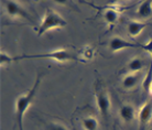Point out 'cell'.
<instances>
[{"instance_id":"1","label":"cell","mask_w":152,"mask_h":130,"mask_svg":"<svg viewBox=\"0 0 152 130\" xmlns=\"http://www.w3.org/2000/svg\"><path fill=\"white\" fill-rule=\"evenodd\" d=\"M42 76H43L42 74L38 75L37 80H35L34 85L32 86V88H31L27 94L20 95L19 97H18L17 102H15V127H17L18 130H24L23 129V116H24L26 111L28 110V108L30 107V105L32 104L33 99H34L37 91H38V87L40 86V84H41Z\"/></svg>"},{"instance_id":"2","label":"cell","mask_w":152,"mask_h":130,"mask_svg":"<svg viewBox=\"0 0 152 130\" xmlns=\"http://www.w3.org/2000/svg\"><path fill=\"white\" fill-rule=\"evenodd\" d=\"M22 58H50V60H54L57 62L80 61L77 55L69 49H58V50H54L52 52H46V53L41 54H31V55L26 54L22 56L15 58V60H22Z\"/></svg>"},{"instance_id":"3","label":"cell","mask_w":152,"mask_h":130,"mask_svg":"<svg viewBox=\"0 0 152 130\" xmlns=\"http://www.w3.org/2000/svg\"><path fill=\"white\" fill-rule=\"evenodd\" d=\"M66 24H67L66 20L58 12H56L53 9H48L38 29V35L41 37L54 28H64L66 27Z\"/></svg>"},{"instance_id":"4","label":"cell","mask_w":152,"mask_h":130,"mask_svg":"<svg viewBox=\"0 0 152 130\" xmlns=\"http://www.w3.org/2000/svg\"><path fill=\"white\" fill-rule=\"evenodd\" d=\"M2 4H4V9H6V13H7L10 18H21V19H26L31 21V18L29 13H28L24 8L20 4H18L17 1H11V0H6L2 1Z\"/></svg>"},{"instance_id":"5","label":"cell","mask_w":152,"mask_h":130,"mask_svg":"<svg viewBox=\"0 0 152 130\" xmlns=\"http://www.w3.org/2000/svg\"><path fill=\"white\" fill-rule=\"evenodd\" d=\"M143 45L145 44L130 42L125 39L119 38V37L111 38L110 42H109V49L111 52H117V51L124 50V49H142L143 50Z\"/></svg>"},{"instance_id":"6","label":"cell","mask_w":152,"mask_h":130,"mask_svg":"<svg viewBox=\"0 0 152 130\" xmlns=\"http://www.w3.org/2000/svg\"><path fill=\"white\" fill-rule=\"evenodd\" d=\"M96 103L100 114L104 116V118H108V112L110 108V99L106 92H104L102 88H96Z\"/></svg>"},{"instance_id":"7","label":"cell","mask_w":152,"mask_h":130,"mask_svg":"<svg viewBox=\"0 0 152 130\" xmlns=\"http://www.w3.org/2000/svg\"><path fill=\"white\" fill-rule=\"evenodd\" d=\"M152 118V100L142 106L139 111V130H145Z\"/></svg>"},{"instance_id":"8","label":"cell","mask_w":152,"mask_h":130,"mask_svg":"<svg viewBox=\"0 0 152 130\" xmlns=\"http://www.w3.org/2000/svg\"><path fill=\"white\" fill-rule=\"evenodd\" d=\"M145 27H148V23L141 22V21H137V20L129 21V22H128V24H127L128 33H129L132 38H136V37H138V35L142 32V30H143Z\"/></svg>"},{"instance_id":"9","label":"cell","mask_w":152,"mask_h":130,"mask_svg":"<svg viewBox=\"0 0 152 130\" xmlns=\"http://www.w3.org/2000/svg\"><path fill=\"white\" fill-rule=\"evenodd\" d=\"M142 78V75H141L140 72L138 73H131V74H128L124 77L122 80V86L126 89H131L133 88L136 85L140 82V80Z\"/></svg>"},{"instance_id":"10","label":"cell","mask_w":152,"mask_h":130,"mask_svg":"<svg viewBox=\"0 0 152 130\" xmlns=\"http://www.w3.org/2000/svg\"><path fill=\"white\" fill-rule=\"evenodd\" d=\"M138 18L140 19H148L152 15V0L142 1L138 8Z\"/></svg>"},{"instance_id":"11","label":"cell","mask_w":152,"mask_h":130,"mask_svg":"<svg viewBox=\"0 0 152 130\" xmlns=\"http://www.w3.org/2000/svg\"><path fill=\"white\" fill-rule=\"evenodd\" d=\"M119 114H120V117H121L122 120H125L126 123H130L134 118L136 111H134V108L131 105H122L120 107Z\"/></svg>"},{"instance_id":"12","label":"cell","mask_w":152,"mask_h":130,"mask_svg":"<svg viewBox=\"0 0 152 130\" xmlns=\"http://www.w3.org/2000/svg\"><path fill=\"white\" fill-rule=\"evenodd\" d=\"M103 15H104V19H105V21L107 23L114 24L115 22H117L118 18H119V11L113 7H107L106 10L104 11Z\"/></svg>"},{"instance_id":"13","label":"cell","mask_w":152,"mask_h":130,"mask_svg":"<svg viewBox=\"0 0 152 130\" xmlns=\"http://www.w3.org/2000/svg\"><path fill=\"white\" fill-rule=\"evenodd\" d=\"M143 66H145V62L139 58H132V60L128 63V69H129L131 73L140 72L141 69H143Z\"/></svg>"},{"instance_id":"14","label":"cell","mask_w":152,"mask_h":130,"mask_svg":"<svg viewBox=\"0 0 152 130\" xmlns=\"http://www.w3.org/2000/svg\"><path fill=\"white\" fill-rule=\"evenodd\" d=\"M83 127L85 130H97L98 121L94 117H87L83 120Z\"/></svg>"},{"instance_id":"15","label":"cell","mask_w":152,"mask_h":130,"mask_svg":"<svg viewBox=\"0 0 152 130\" xmlns=\"http://www.w3.org/2000/svg\"><path fill=\"white\" fill-rule=\"evenodd\" d=\"M152 84V54H151V62H150V66H149V71L145 75V78L143 80V89L145 92H148L150 86Z\"/></svg>"},{"instance_id":"16","label":"cell","mask_w":152,"mask_h":130,"mask_svg":"<svg viewBox=\"0 0 152 130\" xmlns=\"http://www.w3.org/2000/svg\"><path fill=\"white\" fill-rule=\"evenodd\" d=\"M13 61H15V58H12L8 53L1 51V53H0V64H1V66H4V65L6 66V65L12 63Z\"/></svg>"},{"instance_id":"17","label":"cell","mask_w":152,"mask_h":130,"mask_svg":"<svg viewBox=\"0 0 152 130\" xmlns=\"http://www.w3.org/2000/svg\"><path fill=\"white\" fill-rule=\"evenodd\" d=\"M94 56V49L91 47V46H86L82 50V58L83 61H88V60H91Z\"/></svg>"},{"instance_id":"18","label":"cell","mask_w":152,"mask_h":130,"mask_svg":"<svg viewBox=\"0 0 152 130\" xmlns=\"http://www.w3.org/2000/svg\"><path fill=\"white\" fill-rule=\"evenodd\" d=\"M46 130H67L63 125L56 123H51L46 126Z\"/></svg>"},{"instance_id":"19","label":"cell","mask_w":152,"mask_h":130,"mask_svg":"<svg viewBox=\"0 0 152 130\" xmlns=\"http://www.w3.org/2000/svg\"><path fill=\"white\" fill-rule=\"evenodd\" d=\"M143 50L148 51V52H150V53L152 54V40H150L147 44H145V45H143Z\"/></svg>"},{"instance_id":"20","label":"cell","mask_w":152,"mask_h":130,"mask_svg":"<svg viewBox=\"0 0 152 130\" xmlns=\"http://www.w3.org/2000/svg\"><path fill=\"white\" fill-rule=\"evenodd\" d=\"M148 93H149V94H151V95H152V84H151V86H150V88H149Z\"/></svg>"},{"instance_id":"21","label":"cell","mask_w":152,"mask_h":130,"mask_svg":"<svg viewBox=\"0 0 152 130\" xmlns=\"http://www.w3.org/2000/svg\"><path fill=\"white\" fill-rule=\"evenodd\" d=\"M73 130H77V129H76L75 127H73Z\"/></svg>"}]
</instances>
